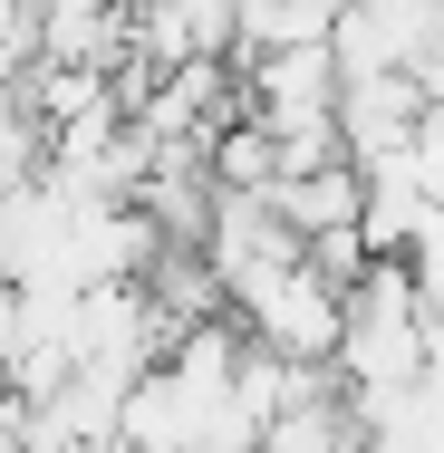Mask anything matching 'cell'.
Masks as SVG:
<instances>
[{
  "label": "cell",
  "mask_w": 444,
  "mask_h": 453,
  "mask_svg": "<svg viewBox=\"0 0 444 453\" xmlns=\"http://www.w3.org/2000/svg\"><path fill=\"white\" fill-rule=\"evenodd\" d=\"M425 106H435V96L416 88V68H339V96H329L339 145H348L357 165L396 155V145L416 135V116H425Z\"/></svg>",
  "instance_id": "1"
},
{
  "label": "cell",
  "mask_w": 444,
  "mask_h": 453,
  "mask_svg": "<svg viewBox=\"0 0 444 453\" xmlns=\"http://www.w3.org/2000/svg\"><path fill=\"white\" fill-rule=\"evenodd\" d=\"M39 58V0H0V78H19Z\"/></svg>",
  "instance_id": "2"
}]
</instances>
